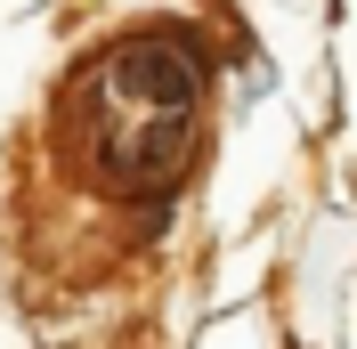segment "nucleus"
<instances>
[{"instance_id": "nucleus-1", "label": "nucleus", "mask_w": 357, "mask_h": 349, "mask_svg": "<svg viewBox=\"0 0 357 349\" xmlns=\"http://www.w3.org/2000/svg\"><path fill=\"white\" fill-rule=\"evenodd\" d=\"M195 106L203 57L187 49V33H138L73 73L57 106V147L82 163L89 187H171L195 147Z\"/></svg>"}]
</instances>
